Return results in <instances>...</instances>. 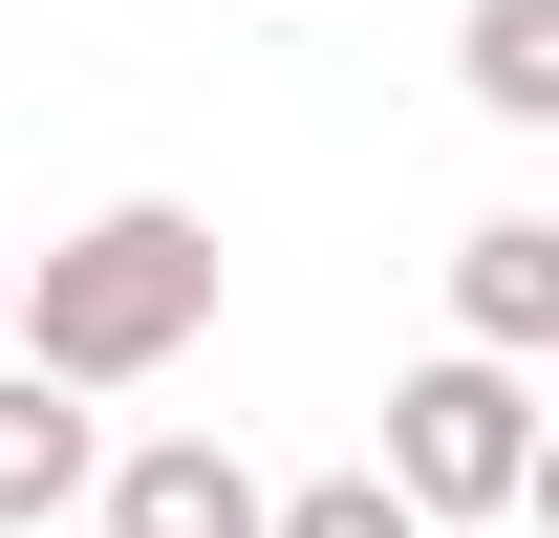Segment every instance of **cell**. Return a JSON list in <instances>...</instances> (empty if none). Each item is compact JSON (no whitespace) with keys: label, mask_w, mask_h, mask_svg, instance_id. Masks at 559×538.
I'll return each mask as SVG.
<instances>
[{"label":"cell","mask_w":559,"mask_h":538,"mask_svg":"<svg viewBox=\"0 0 559 538\" xmlns=\"http://www.w3.org/2000/svg\"><path fill=\"white\" fill-rule=\"evenodd\" d=\"M0 324H22L44 388H151V366H194V324H215V215H173V195L86 215V237H44V280H0Z\"/></svg>","instance_id":"cell-1"},{"label":"cell","mask_w":559,"mask_h":538,"mask_svg":"<svg viewBox=\"0 0 559 538\" xmlns=\"http://www.w3.org/2000/svg\"><path fill=\"white\" fill-rule=\"evenodd\" d=\"M388 495L409 517H516L538 495V388L474 366V344H430L409 388H388Z\"/></svg>","instance_id":"cell-2"},{"label":"cell","mask_w":559,"mask_h":538,"mask_svg":"<svg viewBox=\"0 0 559 538\" xmlns=\"http://www.w3.org/2000/svg\"><path fill=\"white\" fill-rule=\"evenodd\" d=\"M452 344L474 366H538L559 344V215H474L452 237Z\"/></svg>","instance_id":"cell-3"},{"label":"cell","mask_w":559,"mask_h":538,"mask_svg":"<svg viewBox=\"0 0 559 538\" xmlns=\"http://www.w3.org/2000/svg\"><path fill=\"white\" fill-rule=\"evenodd\" d=\"M86 495H108V538H259V473L215 453V431H151V453H108Z\"/></svg>","instance_id":"cell-4"},{"label":"cell","mask_w":559,"mask_h":538,"mask_svg":"<svg viewBox=\"0 0 559 538\" xmlns=\"http://www.w3.org/2000/svg\"><path fill=\"white\" fill-rule=\"evenodd\" d=\"M108 473V431H86V388H44V366H0V538H44Z\"/></svg>","instance_id":"cell-5"},{"label":"cell","mask_w":559,"mask_h":538,"mask_svg":"<svg viewBox=\"0 0 559 538\" xmlns=\"http://www.w3.org/2000/svg\"><path fill=\"white\" fill-rule=\"evenodd\" d=\"M452 86H474L495 130H559V0H474L452 22Z\"/></svg>","instance_id":"cell-6"},{"label":"cell","mask_w":559,"mask_h":538,"mask_svg":"<svg viewBox=\"0 0 559 538\" xmlns=\"http://www.w3.org/2000/svg\"><path fill=\"white\" fill-rule=\"evenodd\" d=\"M259 538H430L388 473H301V495H259Z\"/></svg>","instance_id":"cell-7"},{"label":"cell","mask_w":559,"mask_h":538,"mask_svg":"<svg viewBox=\"0 0 559 538\" xmlns=\"http://www.w3.org/2000/svg\"><path fill=\"white\" fill-rule=\"evenodd\" d=\"M0 280H22V259H0Z\"/></svg>","instance_id":"cell-8"}]
</instances>
